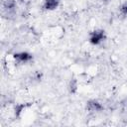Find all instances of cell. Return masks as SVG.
<instances>
[{
  "label": "cell",
  "mask_w": 127,
  "mask_h": 127,
  "mask_svg": "<svg viewBox=\"0 0 127 127\" xmlns=\"http://www.w3.org/2000/svg\"><path fill=\"white\" fill-rule=\"evenodd\" d=\"M104 38V33L103 31H94L92 34H91V37H90V43L93 44V45H97L99 44Z\"/></svg>",
  "instance_id": "6da1fadb"
},
{
  "label": "cell",
  "mask_w": 127,
  "mask_h": 127,
  "mask_svg": "<svg viewBox=\"0 0 127 127\" xmlns=\"http://www.w3.org/2000/svg\"><path fill=\"white\" fill-rule=\"evenodd\" d=\"M87 108L90 111H98V110L102 109V106L96 101H89L87 103Z\"/></svg>",
  "instance_id": "3957f363"
},
{
  "label": "cell",
  "mask_w": 127,
  "mask_h": 127,
  "mask_svg": "<svg viewBox=\"0 0 127 127\" xmlns=\"http://www.w3.org/2000/svg\"><path fill=\"white\" fill-rule=\"evenodd\" d=\"M58 0H46L45 1V8L48 10H53L58 6Z\"/></svg>",
  "instance_id": "277c9868"
},
{
  "label": "cell",
  "mask_w": 127,
  "mask_h": 127,
  "mask_svg": "<svg viewBox=\"0 0 127 127\" xmlns=\"http://www.w3.org/2000/svg\"><path fill=\"white\" fill-rule=\"evenodd\" d=\"M15 59L20 63H26L29 60H31V56L27 53H20V54L15 55Z\"/></svg>",
  "instance_id": "7a4b0ae2"
},
{
  "label": "cell",
  "mask_w": 127,
  "mask_h": 127,
  "mask_svg": "<svg viewBox=\"0 0 127 127\" xmlns=\"http://www.w3.org/2000/svg\"><path fill=\"white\" fill-rule=\"evenodd\" d=\"M121 12L123 14H127V3H125L122 7H121Z\"/></svg>",
  "instance_id": "5b68a950"
}]
</instances>
